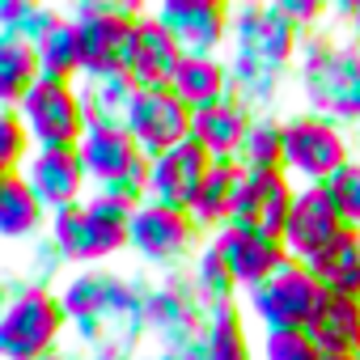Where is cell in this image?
<instances>
[{"mask_svg":"<svg viewBox=\"0 0 360 360\" xmlns=\"http://www.w3.org/2000/svg\"><path fill=\"white\" fill-rule=\"evenodd\" d=\"M297 85L309 115L347 127H360V47L339 43L335 34L309 30L297 47Z\"/></svg>","mask_w":360,"mask_h":360,"instance_id":"obj_1","label":"cell"},{"mask_svg":"<svg viewBox=\"0 0 360 360\" xmlns=\"http://www.w3.org/2000/svg\"><path fill=\"white\" fill-rule=\"evenodd\" d=\"M263 360H318V347L309 343L305 330H267L259 343Z\"/></svg>","mask_w":360,"mask_h":360,"instance_id":"obj_35","label":"cell"},{"mask_svg":"<svg viewBox=\"0 0 360 360\" xmlns=\"http://www.w3.org/2000/svg\"><path fill=\"white\" fill-rule=\"evenodd\" d=\"M280 157H284V119L276 115H255L242 144H238V169L242 174H271L280 169Z\"/></svg>","mask_w":360,"mask_h":360,"instance_id":"obj_28","label":"cell"},{"mask_svg":"<svg viewBox=\"0 0 360 360\" xmlns=\"http://www.w3.org/2000/svg\"><path fill=\"white\" fill-rule=\"evenodd\" d=\"M77 98L85 110V131L102 127V131H127L131 106H136V85L123 72H106V77H81L77 81Z\"/></svg>","mask_w":360,"mask_h":360,"instance_id":"obj_19","label":"cell"},{"mask_svg":"<svg viewBox=\"0 0 360 360\" xmlns=\"http://www.w3.org/2000/svg\"><path fill=\"white\" fill-rule=\"evenodd\" d=\"M136 360H174L169 352H153V356H136Z\"/></svg>","mask_w":360,"mask_h":360,"instance_id":"obj_41","label":"cell"},{"mask_svg":"<svg viewBox=\"0 0 360 360\" xmlns=\"http://www.w3.org/2000/svg\"><path fill=\"white\" fill-rule=\"evenodd\" d=\"M322 191H326L335 217L343 221V229H356L360 233V161L352 157L343 169H335L326 183H322Z\"/></svg>","mask_w":360,"mask_h":360,"instance_id":"obj_32","label":"cell"},{"mask_svg":"<svg viewBox=\"0 0 360 360\" xmlns=\"http://www.w3.org/2000/svg\"><path fill=\"white\" fill-rule=\"evenodd\" d=\"M250 119L255 115L233 98H225L217 106H204V110H191V144H200L212 161H233Z\"/></svg>","mask_w":360,"mask_h":360,"instance_id":"obj_21","label":"cell"},{"mask_svg":"<svg viewBox=\"0 0 360 360\" xmlns=\"http://www.w3.org/2000/svg\"><path fill=\"white\" fill-rule=\"evenodd\" d=\"M301 30L276 9V0H242L229 18V60L288 72L297 64Z\"/></svg>","mask_w":360,"mask_h":360,"instance_id":"obj_5","label":"cell"},{"mask_svg":"<svg viewBox=\"0 0 360 360\" xmlns=\"http://www.w3.org/2000/svg\"><path fill=\"white\" fill-rule=\"evenodd\" d=\"M77 157H81V169H85V178L94 183V191L119 183V178H123L136 161H144V153L136 148V140H131L127 131H102V127H89V131L81 136Z\"/></svg>","mask_w":360,"mask_h":360,"instance_id":"obj_20","label":"cell"},{"mask_svg":"<svg viewBox=\"0 0 360 360\" xmlns=\"http://www.w3.org/2000/svg\"><path fill=\"white\" fill-rule=\"evenodd\" d=\"M47 208L34 200L22 174L0 178V242H34L47 229Z\"/></svg>","mask_w":360,"mask_h":360,"instance_id":"obj_25","label":"cell"},{"mask_svg":"<svg viewBox=\"0 0 360 360\" xmlns=\"http://www.w3.org/2000/svg\"><path fill=\"white\" fill-rule=\"evenodd\" d=\"M169 94L187 110H204L229 98V64L221 56H183L169 77Z\"/></svg>","mask_w":360,"mask_h":360,"instance_id":"obj_23","label":"cell"},{"mask_svg":"<svg viewBox=\"0 0 360 360\" xmlns=\"http://www.w3.org/2000/svg\"><path fill=\"white\" fill-rule=\"evenodd\" d=\"M127 221L131 208L115 204L102 191H89L81 204L47 217V238L56 242L68 267H98L110 255L127 250Z\"/></svg>","mask_w":360,"mask_h":360,"instance_id":"obj_3","label":"cell"},{"mask_svg":"<svg viewBox=\"0 0 360 360\" xmlns=\"http://www.w3.org/2000/svg\"><path fill=\"white\" fill-rule=\"evenodd\" d=\"M34 81H39L34 47L13 34H0V110H18V102L30 94Z\"/></svg>","mask_w":360,"mask_h":360,"instance_id":"obj_30","label":"cell"},{"mask_svg":"<svg viewBox=\"0 0 360 360\" xmlns=\"http://www.w3.org/2000/svg\"><path fill=\"white\" fill-rule=\"evenodd\" d=\"M187 280H191V288H195V297H200V305L212 314V309H225V305H238V284H233V276L225 271V263L204 246L191 263H187Z\"/></svg>","mask_w":360,"mask_h":360,"instance_id":"obj_31","label":"cell"},{"mask_svg":"<svg viewBox=\"0 0 360 360\" xmlns=\"http://www.w3.org/2000/svg\"><path fill=\"white\" fill-rule=\"evenodd\" d=\"M127 136L144 157L169 153L183 140H191V110L169 89H136V106L127 119Z\"/></svg>","mask_w":360,"mask_h":360,"instance_id":"obj_14","label":"cell"},{"mask_svg":"<svg viewBox=\"0 0 360 360\" xmlns=\"http://www.w3.org/2000/svg\"><path fill=\"white\" fill-rule=\"evenodd\" d=\"M68 276V263H64V255L56 250V242L51 238H34V246H30V259H26V284H34V288H60V280Z\"/></svg>","mask_w":360,"mask_h":360,"instance_id":"obj_33","label":"cell"},{"mask_svg":"<svg viewBox=\"0 0 360 360\" xmlns=\"http://www.w3.org/2000/svg\"><path fill=\"white\" fill-rule=\"evenodd\" d=\"M18 119L30 136V148H77L85 136V110L77 98V81L39 77L30 94L18 102Z\"/></svg>","mask_w":360,"mask_h":360,"instance_id":"obj_10","label":"cell"},{"mask_svg":"<svg viewBox=\"0 0 360 360\" xmlns=\"http://www.w3.org/2000/svg\"><path fill=\"white\" fill-rule=\"evenodd\" d=\"M347 30H352V47H360V0H356V13H352V22H347Z\"/></svg>","mask_w":360,"mask_h":360,"instance_id":"obj_38","label":"cell"},{"mask_svg":"<svg viewBox=\"0 0 360 360\" xmlns=\"http://www.w3.org/2000/svg\"><path fill=\"white\" fill-rule=\"evenodd\" d=\"M5 301H9V280H0V309H5Z\"/></svg>","mask_w":360,"mask_h":360,"instance_id":"obj_40","label":"cell"},{"mask_svg":"<svg viewBox=\"0 0 360 360\" xmlns=\"http://www.w3.org/2000/svg\"><path fill=\"white\" fill-rule=\"evenodd\" d=\"M352 161V140L339 123L318 119L309 110H297L284 119V157L280 169L292 187H322L335 169Z\"/></svg>","mask_w":360,"mask_h":360,"instance_id":"obj_6","label":"cell"},{"mask_svg":"<svg viewBox=\"0 0 360 360\" xmlns=\"http://www.w3.org/2000/svg\"><path fill=\"white\" fill-rule=\"evenodd\" d=\"M322 288H318V280L305 271V263H292V259H284L263 284H255L250 292H246V309H250V318L263 326V335L267 330H305L309 326V318H314V309L322 305Z\"/></svg>","mask_w":360,"mask_h":360,"instance_id":"obj_8","label":"cell"},{"mask_svg":"<svg viewBox=\"0 0 360 360\" xmlns=\"http://www.w3.org/2000/svg\"><path fill=\"white\" fill-rule=\"evenodd\" d=\"M148 13L165 26L183 56H221V47H229L233 5L225 0H157Z\"/></svg>","mask_w":360,"mask_h":360,"instance_id":"obj_11","label":"cell"},{"mask_svg":"<svg viewBox=\"0 0 360 360\" xmlns=\"http://www.w3.org/2000/svg\"><path fill=\"white\" fill-rule=\"evenodd\" d=\"M204 246L225 263V271L233 276V284L242 292H250L255 284H263L288 259L280 238H271L263 229H250V225H238V221H225L221 229H212Z\"/></svg>","mask_w":360,"mask_h":360,"instance_id":"obj_12","label":"cell"},{"mask_svg":"<svg viewBox=\"0 0 360 360\" xmlns=\"http://www.w3.org/2000/svg\"><path fill=\"white\" fill-rule=\"evenodd\" d=\"M200 360H255L246 314L238 305H225V309L208 314V322H204V356Z\"/></svg>","mask_w":360,"mask_h":360,"instance_id":"obj_29","label":"cell"},{"mask_svg":"<svg viewBox=\"0 0 360 360\" xmlns=\"http://www.w3.org/2000/svg\"><path fill=\"white\" fill-rule=\"evenodd\" d=\"M68 318L51 288L9 280V301L0 309V360H39L60 347Z\"/></svg>","mask_w":360,"mask_h":360,"instance_id":"obj_4","label":"cell"},{"mask_svg":"<svg viewBox=\"0 0 360 360\" xmlns=\"http://www.w3.org/2000/svg\"><path fill=\"white\" fill-rule=\"evenodd\" d=\"M318 360H352V356H318Z\"/></svg>","mask_w":360,"mask_h":360,"instance_id":"obj_42","label":"cell"},{"mask_svg":"<svg viewBox=\"0 0 360 360\" xmlns=\"http://www.w3.org/2000/svg\"><path fill=\"white\" fill-rule=\"evenodd\" d=\"M39 360H81L77 352H64V347H56V352H47V356H39Z\"/></svg>","mask_w":360,"mask_h":360,"instance_id":"obj_39","label":"cell"},{"mask_svg":"<svg viewBox=\"0 0 360 360\" xmlns=\"http://www.w3.org/2000/svg\"><path fill=\"white\" fill-rule=\"evenodd\" d=\"M127 250L148 267L183 271L187 259L204 250V233L187 212H169L161 204H140L127 221Z\"/></svg>","mask_w":360,"mask_h":360,"instance_id":"obj_9","label":"cell"},{"mask_svg":"<svg viewBox=\"0 0 360 360\" xmlns=\"http://www.w3.org/2000/svg\"><path fill=\"white\" fill-rule=\"evenodd\" d=\"M305 335L318 347V356H356V347H360V301L322 297Z\"/></svg>","mask_w":360,"mask_h":360,"instance_id":"obj_22","label":"cell"},{"mask_svg":"<svg viewBox=\"0 0 360 360\" xmlns=\"http://www.w3.org/2000/svg\"><path fill=\"white\" fill-rule=\"evenodd\" d=\"M34 60L47 81H81V34L68 13H60V22L34 43Z\"/></svg>","mask_w":360,"mask_h":360,"instance_id":"obj_27","label":"cell"},{"mask_svg":"<svg viewBox=\"0 0 360 360\" xmlns=\"http://www.w3.org/2000/svg\"><path fill=\"white\" fill-rule=\"evenodd\" d=\"M343 233V221L335 217L330 200L322 187H297L292 195V208H288V221L280 229V242H284V255L292 263H309L318 250H326L335 238Z\"/></svg>","mask_w":360,"mask_h":360,"instance_id":"obj_15","label":"cell"},{"mask_svg":"<svg viewBox=\"0 0 360 360\" xmlns=\"http://www.w3.org/2000/svg\"><path fill=\"white\" fill-rule=\"evenodd\" d=\"M305 271L318 280V288L326 297H352L360 301V233L356 229H343L326 250H318Z\"/></svg>","mask_w":360,"mask_h":360,"instance_id":"obj_24","label":"cell"},{"mask_svg":"<svg viewBox=\"0 0 360 360\" xmlns=\"http://www.w3.org/2000/svg\"><path fill=\"white\" fill-rule=\"evenodd\" d=\"M22 178H26V187L34 191V200L47 212L81 204L85 187H89L77 148H30V157L22 165Z\"/></svg>","mask_w":360,"mask_h":360,"instance_id":"obj_16","label":"cell"},{"mask_svg":"<svg viewBox=\"0 0 360 360\" xmlns=\"http://www.w3.org/2000/svg\"><path fill=\"white\" fill-rule=\"evenodd\" d=\"M60 309L81 339V347L98 343L115 326H136L140 330V301H144V280L102 271V267H81L60 280L56 288Z\"/></svg>","mask_w":360,"mask_h":360,"instance_id":"obj_2","label":"cell"},{"mask_svg":"<svg viewBox=\"0 0 360 360\" xmlns=\"http://www.w3.org/2000/svg\"><path fill=\"white\" fill-rule=\"evenodd\" d=\"M276 9L301 30V34H309V30H318V22L326 18V5L322 0H276Z\"/></svg>","mask_w":360,"mask_h":360,"instance_id":"obj_37","label":"cell"},{"mask_svg":"<svg viewBox=\"0 0 360 360\" xmlns=\"http://www.w3.org/2000/svg\"><path fill=\"white\" fill-rule=\"evenodd\" d=\"M140 339H144V335H140L136 326H115V330H106L98 343H89L81 360H136V343H140Z\"/></svg>","mask_w":360,"mask_h":360,"instance_id":"obj_36","label":"cell"},{"mask_svg":"<svg viewBox=\"0 0 360 360\" xmlns=\"http://www.w3.org/2000/svg\"><path fill=\"white\" fill-rule=\"evenodd\" d=\"M352 360H360V347H356V356H352Z\"/></svg>","mask_w":360,"mask_h":360,"instance_id":"obj_43","label":"cell"},{"mask_svg":"<svg viewBox=\"0 0 360 360\" xmlns=\"http://www.w3.org/2000/svg\"><path fill=\"white\" fill-rule=\"evenodd\" d=\"M238 178H242L238 161H212V165H208L204 187H200V195H195V204H191V212H187V217L200 225V233H204V238L229 221L233 191H238Z\"/></svg>","mask_w":360,"mask_h":360,"instance_id":"obj_26","label":"cell"},{"mask_svg":"<svg viewBox=\"0 0 360 360\" xmlns=\"http://www.w3.org/2000/svg\"><path fill=\"white\" fill-rule=\"evenodd\" d=\"M26 157H30V136L18 119V110H0V178L22 174Z\"/></svg>","mask_w":360,"mask_h":360,"instance_id":"obj_34","label":"cell"},{"mask_svg":"<svg viewBox=\"0 0 360 360\" xmlns=\"http://www.w3.org/2000/svg\"><path fill=\"white\" fill-rule=\"evenodd\" d=\"M292 195H297V187L288 183L284 169H271V174H242V178H238V191H233L229 221L280 238V229H284V221H288V208H292Z\"/></svg>","mask_w":360,"mask_h":360,"instance_id":"obj_18","label":"cell"},{"mask_svg":"<svg viewBox=\"0 0 360 360\" xmlns=\"http://www.w3.org/2000/svg\"><path fill=\"white\" fill-rule=\"evenodd\" d=\"M208 165H212V157L191 140H183L169 153L148 157V204H161L169 212H191Z\"/></svg>","mask_w":360,"mask_h":360,"instance_id":"obj_13","label":"cell"},{"mask_svg":"<svg viewBox=\"0 0 360 360\" xmlns=\"http://www.w3.org/2000/svg\"><path fill=\"white\" fill-rule=\"evenodd\" d=\"M144 9L131 0H81L68 9V18L77 22L81 34V77H106V72H123V56H127V39L131 26Z\"/></svg>","mask_w":360,"mask_h":360,"instance_id":"obj_7","label":"cell"},{"mask_svg":"<svg viewBox=\"0 0 360 360\" xmlns=\"http://www.w3.org/2000/svg\"><path fill=\"white\" fill-rule=\"evenodd\" d=\"M183 64V51L178 43L165 34V26L144 9L131 26V39H127V56H123V77L136 85V89H169V77L174 68Z\"/></svg>","mask_w":360,"mask_h":360,"instance_id":"obj_17","label":"cell"}]
</instances>
